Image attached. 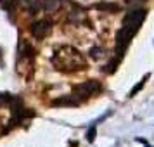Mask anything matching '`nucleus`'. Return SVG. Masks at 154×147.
Listing matches in <instances>:
<instances>
[{"label":"nucleus","instance_id":"nucleus-1","mask_svg":"<svg viewBox=\"0 0 154 147\" xmlns=\"http://www.w3.org/2000/svg\"><path fill=\"white\" fill-rule=\"evenodd\" d=\"M52 64L57 71L75 73V71H82L87 68V59L78 49L71 47V45H63V47L56 49L54 56H52Z\"/></svg>","mask_w":154,"mask_h":147},{"label":"nucleus","instance_id":"nucleus-2","mask_svg":"<svg viewBox=\"0 0 154 147\" xmlns=\"http://www.w3.org/2000/svg\"><path fill=\"white\" fill-rule=\"evenodd\" d=\"M99 90H100V81H97V80H88V81H83V83H80V85H75L73 87V95L80 102H83L88 97L95 95Z\"/></svg>","mask_w":154,"mask_h":147},{"label":"nucleus","instance_id":"nucleus-3","mask_svg":"<svg viewBox=\"0 0 154 147\" xmlns=\"http://www.w3.org/2000/svg\"><path fill=\"white\" fill-rule=\"evenodd\" d=\"M147 11L146 9H135V11H130L128 14L123 17V26L128 29H133V31H139V28L142 26V23L146 19Z\"/></svg>","mask_w":154,"mask_h":147},{"label":"nucleus","instance_id":"nucleus-4","mask_svg":"<svg viewBox=\"0 0 154 147\" xmlns=\"http://www.w3.org/2000/svg\"><path fill=\"white\" fill-rule=\"evenodd\" d=\"M135 33H137V31L128 29V28H125V26H121V29L116 33V50H118V56L119 57H123L126 47H128L130 40L135 36Z\"/></svg>","mask_w":154,"mask_h":147},{"label":"nucleus","instance_id":"nucleus-5","mask_svg":"<svg viewBox=\"0 0 154 147\" xmlns=\"http://www.w3.org/2000/svg\"><path fill=\"white\" fill-rule=\"evenodd\" d=\"M50 29H52V23L49 19H40V21L31 24L29 31H31V35L35 36L36 40H42V38H45L50 33Z\"/></svg>","mask_w":154,"mask_h":147},{"label":"nucleus","instance_id":"nucleus-6","mask_svg":"<svg viewBox=\"0 0 154 147\" xmlns=\"http://www.w3.org/2000/svg\"><path fill=\"white\" fill-rule=\"evenodd\" d=\"M33 54H35V50L33 47L29 45L26 40H19V45H17V57L19 59H33Z\"/></svg>","mask_w":154,"mask_h":147},{"label":"nucleus","instance_id":"nucleus-7","mask_svg":"<svg viewBox=\"0 0 154 147\" xmlns=\"http://www.w3.org/2000/svg\"><path fill=\"white\" fill-rule=\"evenodd\" d=\"M80 104H82V102H80L75 95H64V97H61V99L52 100V106H69V107H73V106H80Z\"/></svg>","mask_w":154,"mask_h":147},{"label":"nucleus","instance_id":"nucleus-8","mask_svg":"<svg viewBox=\"0 0 154 147\" xmlns=\"http://www.w3.org/2000/svg\"><path fill=\"white\" fill-rule=\"evenodd\" d=\"M95 9H97V11H109V12H116L119 7L116 5V4H104V2H102V4H97Z\"/></svg>","mask_w":154,"mask_h":147},{"label":"nucleus","instance_id":"nucleus-9","mask_svg":"<svg viewBox=\"0 0 154 147\" xmlns=\"http://www.w3.org/2000/svg\"><path fill=\"white\" fill-rule=\"evenodd\" d=\"M88 54H90L92 59H95V61H97V59H100V57L104 56V50L100 49V47H92Z\"/></svg>","mask_w":154,"mask_h":147},{"label":"nucleus","instance_id":"nucleus-10","mask_svg":"<svg viewBox=\"0 0 154 147\" xmlns=\"http://www.w3.org/2000/svg\"><path fill=\"white\" fill-rule=\"evenodd\" d=\"M147 78H149V75H146L142 81H139V83H137L135 87H133V90L130 92V97H133V95H137V92H139V90H142V87H144V83H146V80H147Z\"/></svg>","mask_w":154,"mask_h":147},{"label":"nucleus","instance_id":"nucleus-11","mask_svg":"<svg viewBox=\"0 0 154 147\" xmlns=\"http://www.w3.org/2000/svg\"><path fill=\"white\" fill-rule=\"evenodd\" d=\"M59 4H61V0H43L45 9H56Z\"/></svg>","mask_w":154,"mask_h":147},{"label":"nucleus","instance_id":"nucleus-12","mask_svg":"<svg viewBox=\"0 0 154 147\" xmlns=\"http://www.w3.org/2000/svg\"><path fill=\"white\" fill-rule=\"evenodd\" d=\"M95 135H97V130H95V126H90V128H88V133H87V140H88V142H94V140H95Z\"/></svg>","mask_w":154,"mask_h":147},{"label":"nucleus","instance_id":"nucleus-13","mask_svg":"<svg viewBox=\"0 0 154 147\" xmlns=\"http://www.w3.org/2000/svg\"><path fill=\"white\" fill-rule=\"evenodd\" d=\"M11 97H12L11 93H2V92H0V107H2L4 104H9Z\"/></svg>","mask_w":154,"mask_h":147},{"label":"nucleus","instance_id":"nucleus-14","mask_svg":"<svg viewBox=\"0 0 154 147\" xmlns=\"http://www.w3.org/2000/svg\"><path fill=\"white\" fill-rule=\"evenodd\" d=\"M147 0H125V4L126 5H142V4H146Z\"/></svg>","mask_w":154,"mask_h":147},{"label":"nucleus","instance_id":"nucleus-15","mask_svg":"<svg viewBox=\"0 0 154 147\" xmlns=\"http://www.w3.org/2000/svg\"><path fill=\"white\" fill-rule=\"evenodd\" d=\"M2 133H4V128H0V135H2Z\"/></svg>","mask_w":154,"mask_h":147}]
</instances>
